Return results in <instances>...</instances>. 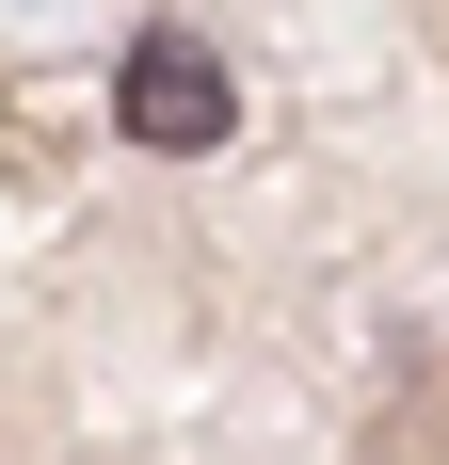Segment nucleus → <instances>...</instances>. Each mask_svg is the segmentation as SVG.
I'll use <instances>...</instances> for the list:
<instances>
[{"instance_id":"1","label":"nucleus","mask_w":449,"mask_h":465,"mask_svg":"<svg viewBox=\"0 0 449 465\" xmlns=\"http://www.w3.org/2000/svg\"><path fill=\"white\" fill-rule=\"evenodd\" d=\"M113 113H129V144H161V161H209L241 96H224L209 33H145V48H129V81H113Z\"/></svg>"}]
</instances>
